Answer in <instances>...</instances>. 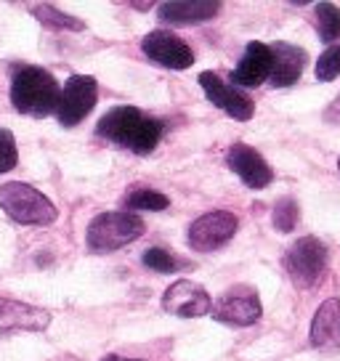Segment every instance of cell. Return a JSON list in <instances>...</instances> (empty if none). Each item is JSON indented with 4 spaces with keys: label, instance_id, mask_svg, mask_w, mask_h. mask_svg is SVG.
Here are the masks:
<instances>
[{
    "label": "cell",
    "instance_id": "7c38bea8",
    "mask_svg": "<svg viewBox=\"0 0 340 361\" xmlns=\"http://www.w3.org/2000/svg\"><path fill=\"white\" fill-rule=\"evenodd\" d=\"M141 51L152 61H157L168 69H189L194 64V51L183 43L178 35L154 30L141 40Z\"/></svg>",
    "mask_w": 340,
    "mask_h": 361
},
{
    "label": "cell",
    "instance_id": "7402d4cb",
    "mask_svg": "<svg viewBox=\"0 0 340 361\" xmlns=\"http://www.w3.org/2000/svg\"><path fill=\"white\" fill-rule=\"evenodd\" d=\"M141 260H144L147 269L157 271V274H173V271H178V266H181V260L176 258V255H170L168 250L162 247H149Z\"/></svg>",
    "mask_w": 340,
    "mask_h": 361
},
{
    "label": "cell",
    "instance_id": "e0dca14e",
    "mask_svg": "<svg viewBox=\"0 0 340 361\" xmlns=\"http://www.w3.org/2000/svg\"><path fill=\"white\" fill-rule=\"evenodd\" d=\"M51 324V314L35 305L0 298V329H32L40 332Z\"/></svg>",
    "mask_w": 340,
    "mask_h": 361
},
{
    "label": "cell",
    "instance_id": "8992f818",
    "mask_svg": "<svg viewBox=\"0 0 340 361\" xmlns=\"http://www.w3.org/2000/svg\"><path fill=\"white\" fill-rule=\"evenodd\" d=\"M210 316L221 324H229V327H250L263 316L261 298L253 287L239 284V287L226 290L210 305Z\"/></svg>",
    "mask_w": 340,
    "mask_h": 361
},
{
    "label": "cell",
    "instance_id": "5bb4252c",
    "mask_svg": "<svg viewBox=\"0 0 340 361\" xmlns=\"http://www.w3.org/2000/svg\"><path fill=\"white\" fill-rule=\"evenodd\" d=\"M221 11L218 0H173V3H162L157 8V16L162 24H173V27H186V24H200L216 19Z\"/></svg>",
    "mask_w": 340,
    "mask_h": 361
},
{
    "label": "cell",
    "instance_id": "3957f363",
    "mask_svg": "<svg viewBox=\"0 0 340 361\" xmlns=\"http://www.w3.org/2000/svg\"><path fill=\"white\" fill-rule=\"evenodd\" d=\"M0 207L6 215H11L16 224L24 226H51L59 215L46 194L22 180H11V183L0 186Z\"/></svg>",
    "mask_w": 340,
    "mask_h": 361
},
{
    "label": "cell",
    "instance_id": "ba28073f",
    "mask_svg": "<svg viewBox=\"0 0 340 361\" xmlns=\"http://www.w3.org/2000/svg\"><path fill=\"white\" fill-rule=\"evenodd\" d=\"M239 228V218L229 210H213V213L200 215L192 226H189V247L197 252H213V250L224 247L226 242L234 239Z\"/></svg>",
    "mask_w": 340,
    "mask_h": 361
},
{
    "label": "cell",
    "instance_id": "484cf974",
    "mask_svg": "<svg viewBox=\"0 0 340 361\" xmlns=\"http://www.w3.org/2000/svg\"><path fill=\"white\" fill-rule=\"evenodd\" d=\"M338 170H340V159H338Z\"/></svg>",
    "mask_w": 340,
    "mask_h": 361
},
{
    "label": "cell",
    "instance_id": "d6986e66",
    "mask_svg": "<svg viewBox=\"0 0 340 361\" xmlns=\"http://www.w3.org/2000/svg\"><path fill=\"white\" fill-rule=\"evenodd\" d=\"M272 221L277 231H282V234L293 231L295 226H298V221H300V207H298V202H295L293 197H282L279 202L274 204Z\"/></svg>",
    "mask_w": 340,
    "mask_h": 361
},
{
    "label": "cell",
    "instance_id": "44dd1931",
    "mask_svg": "<svg viewBox=\"0 0 340 361\" xmlns=\"http://www.w3.org/2000/svg\"><path fill=\"white\" fill-rule=\"evenodd\" d=\"M32 13L46 24V27H54V30H85V24L69 16V13L59 11L54 6H32Z\"/></svg>",
    "mask_w": 340,
    "mask_h": 361
},
{
    "label": "cell",
    "instance_id": "9a60e30c",
    "mask_svg": "<svg viewBox=\"0 0 340 361\" xmlns=\"http://www.w3.org/2000/svg\"><path fill=\"white\" fill-rule=\"evenodd\" d=\"M269 48H272V75H269L272 85L274 88H290L303 75L306 51L293 43H284V40L269 45Z\"/></svg>",
    "mask_w": 340,
    "mask_h": 361
},
{
    "label": "cell",
    "instance_id": "7a4b0ae2",
    "mask_svg": "<svg viewBox=\"0 0 340 361\" xmlns=\"http://www.w3.org/2000/svg\"><path fill=\"white\" fill-rule=\"evenodd\" d=\"M59 96H61V88L56 78L43 67L19 69L11 82V102L22 114L48 117L56 112Z\"/></svg>",
    "mask_w": 340,
    "mask_h": 361
},
{
    "label": "cell",
    "instance_id": "4fadbf2b",
    "mask_svg": "<svg viewBox=\"0 0 340 361\" xmlns=\"http://www.w3.org/2000/svg\"><path fill=\"white\" fill-rule=\"evenodd\" d=\"M272 75V48L266 43H248L245 56L231 72V85L234 88H258Z\"/></svg>",
    "mask_w": 340,
    "mask_h": 361
},
{
    "label": "cell",
    "instance_id": "5b68a950",
    "mask_svg": "<svg viewBox=\"0 0 340 361\" xmlns=\"http://www.w3.org/2000/svg\"><path fill=\"white\" fill-rule=\"evenodd\" d=\"M144 237V221L136 213H102L88 224V247L93 252H112Z\"/></svg>",
    "mask_w": 340,
    "mask_h": 361
},
{
    "label": "cell",
    "instance_id": "2e32d148",
    "mask_svg": "<svg viewBox=\"0 0 340 361\" xmlns=\"http://www.w3.org/2000/svg\"><path fill=\"white\" fill-rule=\"evenodd\" d=\"M308 340L314 348H335L340 345V298H327L311 319Z\"/></svg>",
    "mask_w": 340,
    "mask_h": 361
},
{
    "label": "cell",
    "instance_id": "ffe728a7",
    "mask_svg": "<svg viewBox=\"0 0 340 361\" xmlns=\"http://www.w3.org/2000/svg\"><path fill=\"white\" fill-rule=\"evenodd\" d=\"M128 210H152V213H159V210H168L170 200L165 194L154 192V189H136V192L128 194Z\"/></svg>",
    "mask_w": 340,
    "mask_h": 361
},
{
    "label": "cell",
    "instance_id": "d4e9b609",
    "mask_svg": "<svg viewBox=\"0 0 340 361\" xmlns=\"http://www.w3.org/2000/svg\"><path fill=\"white\" fill-rule=\"evenodd\" d=\"M102 361H141V359H125V356H107Z\"/></svg>",
    "mask_w": 340,
    "mask_h": 361
},
{
    "label": "cell",
    "instance_id": "9c48e42d",
    "mask_svg": "<svg viewBox=\"0 0 340 361\" xmlns=\"http://www.w3.org/2000/svg\"><path fill=\"white\" fill-rule=\"evenodd\" d=\"M210 305H213L210 293L192 279L173 282L162 295V308L173 316H183V319H197V316L210 314Z\"/></svg>",
    "mask_w": 340,
    "mask_h": 361
},
{
    "label": "cell",
    "instance_id": "ac0fdd59",
    "mask_svg": "<svg viewBox=\"0 0 340 361\" xmlns=\"http://www.w3.org/2000/svg\"><path fill=\"white\" fill-rule=\"evenodd\" d=\"M319 37L324 43H335L340 37V8L335 3H319L317 6Z\"/></svg>",
    "mask_w": 340,
    "mask_h": 361
},
{
    "label": "cell",
    "instance_id": "6da1fadb",
    "mask_svg": "<svg viewBox=\"0 0 340 361\" xmlns=\"http://www.w3.org/2000/svg\"><path fill=\"white\" fill-rule=\"evenodd\" d=\"M96 133L117 147L130 149L133 154H152L157 149L165 128L159 120L144 114L136 106H114L99 120Z\"/></svg>",
    "mask_w": 340,
    "mask_h": 361
},
{
    "label": "cell",
    "instance_id": "277c9868",
    "mask_svg": "<svg viewBox=\"0 0 340 361\" xmlns=\"http://www.w3.org/2000/svg\"><path fill=\"white\" fill-rule=\"evenodd\" d=\"M327 245L317 237H300L284 252V269L298 290H311L327 271Z\"/></svg>",
    "mask_w": 340,
    "mask_h": 361
},
{
    "label": "cell",
    "instance_id": "603a6c76",
    "mask_svg": "<svg viewBox=\"0 0 340 361\" xmlns=\"http://www.w3.org/2000/svg\"><path fill=\"white\" fill-rule=\"evenodd\" d=\"M335 78H340V43L329 45L317 61V80L332 82Z\"/></svg>",
    "mask_w": 340,
    "mask_h": 361
},
{
    "label": "cell",
    "instance_id": "30bf717a",
    "mask_svg": "<svg viewBox=\"0 0 340 361\" xmlns=\"http://www.w3.org/2000/svg\"><path fill=\"white\" fill-rule=\"evenodd\" d=\"M200 85H202L207 102L218 106V109H224L229 117H234L239 123H248L253 112H255V104H253L248 93H242L234 85H226L216 72H202L200 75Z\"/></svg>",
    "mask_w": 340,
    "mask_h": 361
},
{
    "label": "cell",
    "instance_id": "8fae6325",
    "mask_svg": "<svg viewBox=\"0 0 340 361\" xmlns=\"http://www.w3.org/2000/svg\"><path fill=\"white\" fill-rule=\"evenodd\" d=\"M226 165L231 168V173H237L248 189H266L274 180L272 165L258 149L248 144H231L226 152Z\"/></svg>",
    "mask_w": 340,
    "mask_h": 361
},
{
    "label": "cell",
    "instance_id": "cb8c5ba5",
    "mask_svg": "<svg viewBox=\"0 0 340 361\" xmlns=\"http://www.w3.org/2000/svg\"><path fill=\"white\" fill-rule=\"evenodd\" d=\"M19 162V149L11 130H0V173H8Z\"/></svg>",
    "mask_w": 340,
    "mask_h": 361
},
{
    "label": "cell",
    "instance_id": "52a82bcc",
    "mask_svg": "<svg viewBox=\"0 0 340 361\" xmlns=\"http://www.w3.org/2000/svg\"><path fill=\"white\" fill-rule=\"evenodd\" d=\"M99 102V85L91 75H72L67 80V85L59 96L56 117L64 128H75L80 125L88 114L93 112V106Z\"/></svg>",
    "mask_w": 340,
    "mask_h": 361
}]
</instances>
